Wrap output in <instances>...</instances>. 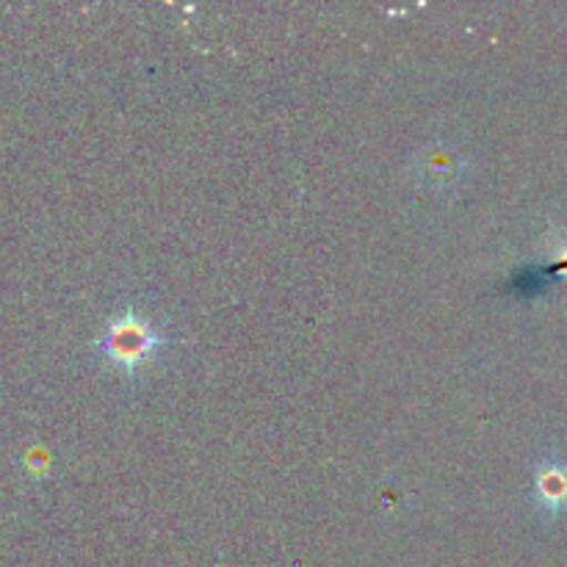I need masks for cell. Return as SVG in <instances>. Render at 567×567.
Here are the masks:
<instances>
[{
  "mask_svg": "<svg viewBox=\"0 0 567 567\" xmlns=\"http://www.w3.org/2000/svg\"><path fill=\"white\" fill-rule=\"evenodd\" d=\"M166 347L164 332L155 330L136 310H122L109 321L103 336L94 341V352L114 371L133 380L153 360L158 349Z\"/></svg>",
  "mask_w": 567,
  "mask_h": 567,
  "instance_id": "6da1fadb",
  "label": "cell"
},
{
  "mask_svg": "<svg viewBox=\"0 0 567 567\" xmlns=\"http://www.w3.org/2000/svg\"><path fill=\"white\" fill-rule=\"evenodd\" d=\"M460 175H463V161L457 158V153L443 147V144H432L430 150L421 153L419 181L424 183L430 192H449L452 186H457Z\"/></svg>",
  "mask_w": 567,
  "mask_h": 567,
  "instance_id": "7a4b0ae2",
  "label": "cell"
},
{
  "mask_svg": "<svg viewBox=\"0 0 567 567\" xmlns=\"http://www.w3.org/2000/svg\"><path fill=\"white\" fill-rule=\"evenodd\" d=\"M535 504L546 515L563 513L567 507V465L543 460L535 468Z\"/></svg>",
  "mask_w": 567,
  "mask_h": 567,
  "instance_id": "3957f363",
  "label": "cell"
}]
</instances>
